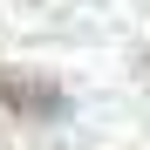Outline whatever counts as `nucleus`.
I'll use <instances>...</instances> for the list:
<instances>
[{"label": "nucleus", "instance_id": "nucleus-1", "mask_svg": "<svg viewBox=\"0 0 150 150\" xmlns=\"http://www.w3.org/2000/svg\"><path fill=\"white\" fill-rule=\"evenodd\" d=\"M0 103L28 123H62L68 116V96L48 82V75H28V68H0Z\"/></svg>", "mask_w": 150, "mask_h": 150}]
</instances>
